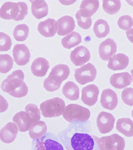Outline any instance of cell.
<instances>
[{"label":"cell","instance_id":"obj_4","mask_svg":"<svg viewBox=\"0 0 133 150\" xmlns=\"http://www.w3.org/2000/svg\"><path fill=\"white\" fill-rule=\"evenodd\" d=\"M64 118L69 122H85L90 117V110L76 104H70L65 107L62 114Z\"/></svg>","mask_w":133,"mask_h":150},{"label":"cell","instance_id":"obj_6","mask_svg":"<svg viewBox=\"0 0 133 150\" xmlns=\"http://www.w3.org/2000/svg\"><path fill=\"white\" fill-rule=\"evenodd\" d=\"M66 146L67 150H93L94 140L88 134L76 132L71 137L69 145Z\"/></svg>","mask_w":133,"mask_h":150},{"label":"cell","instance_id":"obj_42","mask_svg":"<svg viewBox=\"0 0 133 150\" xmlns=\"http://www.w3.org/2000/svg\"><path fill=\"white\" fill-rule=\"evenodd\" d=\"M128 4H129L130 5L133 6V1H126Z\"/></svg>","mask_w":133,"mask_h":150},{"label":"cell","instance_id":"obj_2","mask_svg":"<svg viewBox=\"0 0 133 150\" xmlns=\"http://www.w3.org/2000/svg\"><path fill=\"white\" fill-rule=\"evenodd\" d=\"M28 12L27 5L24 2H6L0 8V17L6 20H23Z\"/></svg>","mask_w":133,"mask_h":150},{"label":"cell","instance_id":"obj_32","mask_svg":"<svg viewBox=\"0 0 133 150\" xmlns=\"http://www.w3.org/2000/svg\"><path fill=\"white\" fill-rule=\"evenodd\" d=\"M13 65L12 57L7 54H0V73L5 74L9 71Z\"/></svg>","mask_w":133,"mask_h":150},{"label":"cell","instance_id":"obj_22","mask_svg":"<svg viewBox=\"0 0 133 150\" xmlns=\"http://www.w3.org/2000/svg\"><path fill=\"white\" fill-rule=\"evenodd\" d=\"M50 67L48 61L44 57H37L34 60L31 65V71L36 77L44 76Z\"/></svg>","mask_w":133,"mask_h":150},{"label":"cell","instance_id":"obj_39","mask_svg":"<svg viewBox=\"0 0 133 150\" xmlns=\"http://www.w3.org/2000/svg\"><path fill=\"white\" fill-rule=\"evenodd\" d=\"M8 108V103L6 100L0 95V112H4Z\"/></svg>","mask_w":133,"mask_h":150},{"label":"cell","instance_id":"obj_15","mask_svg":"<svg viewBox=\"0 0 133 150\" xmlns=\"http://www.w3.org/2000/svg\"><path fill=\"white\" fill-rule=\"evenodd\" d=\"M58 29L57 22L52 18H48L40 22L37 26V30L42 36L50 38L54 36Z\"/></svg>","mask_w":133,"mask_h":150},{"label":"cell","instance_id":"obj_37","mask_svg":"<svg viewBox=\"0 0 133 150\" xmlns=\"http://www.w3.org/2000/svg\"><path fill=\"white\" fill-rule=\"evenodd\" d=\"M121 98L124 103L129 105L133 106V88H125L122 91Z\"/></svg>","mask_w":133,"mask_h":150},{"label":"cell","instance_id":"obj_19","mask_svg":"<svg viewBox=\"0 0 133 150\" xmlns=\"http://www.w3.org/2000/svg\"><path fill=\"white\" fill-rule=\"evenodd\" d=\"M70 73L69 67L65 64H58L52 67L48 76L52 79L61 84L66 80Z\"/></svg>","mask_w":133,"mask_h":150},{"label":"cell","instance_id":"obj_38","mask_svg":"<svg viewBox=\"0 0 133 150\" xmlns=\"http://www.w3.org/2000/svg\"><path fill=\"white\" fill-rule=\"evenodd\" d=\"M61 86V84L57 83L48 76L44 81L43 87L48 91L52 92L57 90Z\"/></svg>","mask_w":133,"mask_h":150},{"label":"cell","instance_id":"obj_11","mask_svg":"<svg viewBox=\"0 0 133 150\" xmlns=\"http://www.w3.org/2000/svg\"><path fill=\"white\" fill-rule=\"evenodd\" d=\"M12 53L14 61L19 66H24L30 60V50L24 44L16 45L13 47Z\"/></svg>","mask_w":133,"mask_h":150},{"label":"cell","instance_id":"obj_3","mask_svg":"<svg viewBox=\"0 0 133 150\" xmlns=\"http://www.w3.org/2000/svg\"><path fill=\"white\" fill-rule=\"evenodd\" d=\"M65 108L64 101L60 97H54L42 102L40 105L41 114L46 118L57 117L62 115Z\"/></svg>","mask_w":133,"mask_h":150},{"label":"cell","instance_id":"obj_16","mask_svg":"<svg viewBox=\"0 0 133 150\" xmlns=\"http://www.w3.org/2000/svg\"><path fill=\"white\" fill-rule=\"evenodd\" d=\"M13 122L15 123L20 132H24L29 130L33 124L30 115L26 111H19L16 113L13 118Z\"/></svg>","mask_w":133,"mask_h":150},{"label":"cell","instance_id":"obj_18","mask_svg":"<svg viewBox=\"0 0 133 150\" xmlns=\"http://www.w3.org/2000/svg\"><path fill=\"white\" fill-rule=\"evenodd\" d=\"M58 23L57 34L60 36H64L72 32L75 24L73 18L71 16L65 15L61 17L57 21Z\"/></svg>","mask_w":133,"mask_h":150},{"label":"cell","instance_id":"obj_43","mask_svg":"<svg viewBox=\"0 0 133 150\" xmlns=\"http://www.w3.org/2000/svg\"><path fill=\"white\" fill-rule=\"evenodd\" d=\"M131 75H132V82H133V69L131 70Z\"/></svg>","mask_w":133,"mask_h":150},{"label":"cell","instance_id":"obj_28","mask_svg":"<svg viewBox=\"0 0 133 150\" xmlns=\"http://www.w3.org/2000/svg\"><path fill=\"white\" fill-rule=\"evenodd\" d=\"M81 41L80 35L76 32H72L62 39L61 44L64 48L69 49L80 44Z\"/></svg>","mask_w":133,"mask_h":150},{"label":"cell","instance_id":"obj_23","mask_svg":"<svg viewBox=\"0 0 133 150\" xmlns=\"http://www.w3.org/2000/svg\"><path fill=\"white\" fill-rule=\"evenodd\" d=\"M99 6V1H82L79 11L83 16L90 18L97 11Z\"/></svg>","mask_w":133,"mask_h":150},{"label":"cell","instance_id":"obj_44","mask_svg":"<svg viewBox=\"0 0 133 150\" xmlns=\"http://www.w3.org/2000/svg\"><path fill=\"white\" fill-rule=\"evenodd\" d=\"M131 114H132V117H133V110H132V112H131Z\"/></svg>","mask_w":133,"mask_h":150},{"label":"cell","instance_id":"obj_35","mask_svg":"<svg viewBox=\"0 0 133 150\" xmlns=\"http://www.w3.org/2000/svg\"><path fill=\"white\" fill-rule=\"evenodd\" d=\"M12 46V40L9 35L4 32H0V52L9 50Z\"/></svg>","mask_w":133,"mask_h":150},{"label":"cell","instance_id":"obj_21","mask_svg":"<svg viewBox=\"0 0 133 150\" xmlns=\"http://www.w3.org/2000/svg\"><path fill=\"white\" fill-rule=\"evenodd\" d=\"M129 63L128 57L123 53H118L113 56L108 60L107 67L112 70L125 69Z\"/></svg>","mask_w":133,"mask_h":150},{"label":"cell","instance_id":"obj_5","mask_svg":"<svg viewBox=\"0 0 133 150\" xmlns=\"http://www.w3.org/2000/svg\"><path fill=\"white\" fill-rule=\"evenodd\" d=\"M93 138L97 143L99 150H124L125 148L124 139L117 134L101 138L93 135Z\"/></svg>","mask_w":133,"mask_h":150},{"label":"cell","instance_id":"obj_30","mask_svg":"<svg viewBox=\"0 0 133 150\" xmlns=\"http://www.w3.org/2000/svg\"><path fill=\"white\" fill-rule=\"evenodd\" d=\"M29 33V26L26 24H20L14 28L13 36L16 40L22 42L27 38Z\"/></svg>","mask_w":133,"mask_h":150},{"label":"cell","instance_id":"obj_29","mask_svg":"<svg viewBox=\"0 0 133 150\" xmlns=\"http://www.w3.org/2000/svg\"><path fill=\"white\" fill-rule=\"evenodd\" d=\"M93 31L97 38H103L110 33V27L106 21L99 19L94 24Z\"/></svg>","mask_w":133,"mask_h":150},{"label":"cell","instance_id":"obj_40","mask_svg":"<svg viewBox=\"0 0 133 150\" xmlns=\"http://www.w3.org/2000/svg\"><path fill=\"white\" fill-rule=\"evenodd\" d=\"M126 35L128 39L133 43V28H131L129 30H127Z\"/></svg>","mask_w":133,"mask_h":150},{"label":"cell","instance_id":"obj_12","mask_svg":"<svg viewBox=\"0 0 133 150\" xmlns=\"http://www.w3.org/2000/svg\"><path fill=\"white\" fill-rule=\"evenodd\" d=\"M117 52V45L115 41L108 38L100 43L99 47V54L103 60H109V59Z\"/></svg>","mask_w":133,"mask_h":150},{"label":"cell","instance_id":"obj_33","mask_svg":"<svg viewBox=\"0 0 133 150\" xmlns=\"http://www.w3.org/2000/svg\"><path fill=\"white\" fill-rule=\"evenodd\" d=\"M25 111L30 115L32 122L38 121L40 119V112L37 106L34 104H28L25 107Z\"/></svg>","mask_w":133,"mask_h":150},{"label":"cell","instance_id":"obj_17","mask_svg":"<svg viewBox=\"0 0 133 150\" xmlns=\"http://www.w3.org/2000/svg\"><path fill=\"white\" fill-rule=\"evenodd\" d=\"M18 132V129L16 124L9 122L1 128L0 131V139L6 144L11 143L16 138Z\"/></svg>","mask_w":133,"mask_h":150},{"label":"cell","instance_id":"obj_14","mask_svg":"<svg viewBox=\"0 0 133 150\" xmlns=\"http://www.w3.org/2000/svg\"><path fill=\"white\" fill-rule=\"evenodd\" d=\"M100 104L102 106L107 110H113L118 104V98L116 92L110 88L103 90L101 95Z\"/></svg>","mask_w":133,"mask_h":150},{"label":"cell","instance_id":"obj_20","mask_svg":"<svg viewBox=\"0 0 133 150\" xmlns=\"http://www.w3.org/2000/svg\"><path fill=\"white\" fill-rule=\"evenodd\" d=\"M131 76L128 72L115 73L110 78V84L116 88H123L131 83Z\"/></svg>","mask_w":133,"mask_h":150},{"label":"cell","instance_id":"obj_13","mask_svg":"<svg viewBox=\"0 0 133 150\" xmlns=\"http://www.w3.org/2000/svg\"><path fill=\"white\" fill-rule=\"evenodd\" d=\"M99 90L94 84H89L82 90L81 100L82 102L89 106H92L97 101Z\"/></svg>","mask_w":133,"mask_h":150},{"label":"cell","instance_id":"obj_10","mask_svg":"<svg viewBox=\"0 0 133 150\" xmlns=\"http://www.w3.org/2000/svg\"><path fill=\"white\" fill-rule=\"evenodd\" d=\"M90 53L88 49L84 46L75 47L70 53V59L76 66H82L89 61Z\"/></svg>","mask_w":133,"mask_h":150},{"label":"cell","instance_id":"obj_36","mask_svg":"<svg viewBox=\"0 0 133 150\" xmlns=\"http://www.w3.org/2000/svg\"><path fill=\"white\" fill-rule=\"evenodd\" d=\"M78 25L83 29H88L92 25V21L90 18H86L83 16L78 11L75 14Z\"/></svg>","mask_w":133,"mask_h":150},{"label":"cell","instance_id":"obj_24","mask_svg":"<svg viewBox=\"0 0 133 150\" xmlns=\"http://www.w3.org/2000/svg\"><path fill=\"white\" fill-rule=\"evenodd\" d=\"M31 2L32 12L36 18L40 19L47 15L48 8L45 1H32Z\"/></svg>","mask_w":133,"mask_h":150},{"label":"cell","instance_id":"obj_1","mask_svg":"<svg viewBox=\"0 0 133 150\" xmlns=\"http://www.w3.org/2000/svg\"><path fill=\"white\" fill-rule=\"evenodd\" d=\"M24 74L21 70H16L3 80L1 87L3 91L16 97L22 98L28 93V87L24 82Z\"/></svg>","mask_w":133,"mask_h":150},{"label":"cell","instance_id":"obj_31","mask_svg":"<svg viewBox=\"0 0 133 150\" xmlns=\"http://www.w3.org/2000/svg\"><path fill=\"white\" fill-rule=\"evenodd\" d=\"M121 8L120 1H103V8L105 12L109 15H114L117 13Z\"/></svg>","mask_w":133,"mask_h":150},{"label":"cell","instance_id":"obj_8","mask_svg":"<svg viewBox=\"0 0 133 150\" xmlns=\"http://www.w3.org/2000/svg\"><path fill=\"white\" fill-rule=\"evenodd\" d=\"M97 74V70L93 64L88 63L79 69L75 70V79L81 85L94 81Z\"/></svg>","mask_w":133,"mask_h":150},{"label":"cell","instance_id":"obj_27","mask_svg":"<svg viewBox=\"0 0 133 150\" xmlns=\"http://www.w3.org/2000/svg\"><path fill=\"white\" fill-rule=\"evenodd\" d=\"M62 92L66 98L72 101L77 100L79 97V88L72 81L66 82L62 87Z\"/></svg>","mask_w":133,"mask_h":150},{"label":"cell","instance_id":"obj_41","mask_svg":"<svg viewBox=\"0 0 133 150\" xmlns=\"http://www.w3.org/2000/svg\"><path fill=\"white\" fill-rule=\"evenodd\" d=\"M75 1H60V2L63 4H65L66 5H70L71 4H73L74 2H75Z\"/></svg>","mask_w":133,"mask_h":150},{"label":"cell","instance_id":"obj_7","mask_svg":"<svg viewBox=\"0 0 133 150\" xmlns=\"http://www.w3.org/2000/svg\"><path fill=\"white\" fill-rule=\"evenodd\" d=\"M32 150H65V149L55 135L48 133L41 138L34 139Z\"/></svg>","mask_w":133,"mask_h":150},{"label":"cell","instance_id":"obj_34","mask_svg":"<svg viewBox=\"0 0 133 150\" xmlns=\"http://www.w3.org/2000/svg\"><path fill=\"white\" fill-rule=\"evenodd\" d=\"M117 25L121 29L128 30L133 26V19L129 15H123L118 18Z\"/></svg>","mask_w":133,"mask_h":150},{"label":"cell","instance_id":"obj_9","mask_svg":"<svg viewBox=\"0 0 133 150\" xmlns=\"http://www.w3.org/2000/svg\"><path fill=\"white\" fill-rule=\"evenodd\" d=\"M114 122L115 118L110 112L102 111L97 117V126L99 131L102 134H106L110 132L114 127Z\"/></svg>","mask_w":133,"mask_h":150},{"label":"cell","instance_id":"obj_26","mask_svg":"<svg viewBox=\"0 0 133 150\" xmlns=\"http://www.w3.org/2000/svg\"><path fill=\"white\" fill-rule=\"evenodd\" d=\"M47 130L46 124L43 121H38L32 124L29 134L32 139H36L44 136L47 133Z\"/></svg>","mask_w":133,"mask_h":150},{"label":"cell","instance_id":"obj_25","mask_svg":"<svg viewBox=\"0 0 133 150\" xmlns=\"http://www.w3.org/2000/svg\"><path fill=\"white\" fill-rule=\"evenodd\" d=\"M118 131L127 137H133V121L129 118H121L116 122Z\"/></svg>","mask_w":133,"mask_h":150}]
</instances>
